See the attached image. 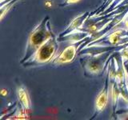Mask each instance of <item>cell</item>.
Wrapping results in <instances>:
<instances>
[{
  "label": "cell",
  "mask_w": 128,
  "mask_h": 120,
  "mask_svg": "<svg viewBox=\"0 0 128 120\" xmlns=\"http://www.w3.org/2000/svg\"><path fill=\"white\" fill-rule=\"evenodd\" d=\"M50 1H46V2H45V5L46 6H52V3H50V2H49Z\"/></svg>",
  "instance_id": "1"
}]
</instances>
